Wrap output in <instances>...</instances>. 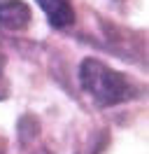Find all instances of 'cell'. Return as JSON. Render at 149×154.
<instances>
[{"label":"cell","instance_id":"cell-1","mask_svg":"<svg viewBox=\"0 0 149 154\" xmlns=\"http://www.w3.org/2000/svg\"><path fill=\"white\" fill-rule=\"evenodd\" d=\"M79 82H82V89L100 107L119 105V103H126V100L138 96V89L133 87L128 77L121 75L114 68L105 66L98 58H84L82 61Z\"/></svg>","mask_w":149,"mask_h":154},{"label":"cell","instance_id":"cell-2","mask_svg":"<svg viewBox=\"0 0 149 154\" xmlns=\"http://www.w3.org/2000/svg\"><path fill=\"white\" fill-rule=\"evenodd\" d=\"M30 23V7L23 0H0V26L7 30H23Z\"/></svg>","mask_w":149,"mask_h":154},{"label":"cell","instance_id":"cell-3","mask_svg":"<svg viewBox=\"0 0 149 154\" xmlns=\"http://www.w3.org/2000/svg\"><path fill=\"white\" fill-rule=\"evenodd\" d=\"M35 2L44 10L47 21L51 23V28L63 30L74 23V10L70 5V0H35Z\"/></svg>","mask_w":149,"mask_h":154},{"label":"cell","instance_id":"cell-4","mask_svg":"<svg viewBox=\"0 0 149 154\" xmlns=\"http://www.w3.org/2000/svg\"><path fill=\"white\" fill-rule=\"evenodd\" d=\"M19 140L21 143H33V138H37L40 133V122L33 115H23L19 119Z\"/></svg>","mask_w":149,"mask_h":154},{"label":"cell","instance_id":"cell-5","mask_svg":"<svg viewBox=\"0 0 149 154\" xmlns=\"http://www.w3.org/2000/svg\"><path fill=\"white\" fill-rule=\"evenodd\" d=\"M9 96V82L5 77V58L0 56V100H5Z\"/></svg>","mask_w":149,"mask_h":154},{"label":"cell","instance_id":"cell-6","mask_svg":"<svg viewBox=\"0 0 149 154\" xmlns=\"http://www.w3.org/2000/svg\"><path fill=\"white\" fill-rule=\"evenodd\" d=\"M2 152H5V149H2V145H0V154H2Z\"/></svg>","mask_w":149,"mask_h":154}]
</instances>
